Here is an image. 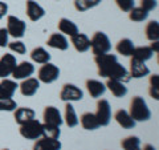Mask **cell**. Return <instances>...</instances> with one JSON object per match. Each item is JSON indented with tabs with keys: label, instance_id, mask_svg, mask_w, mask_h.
<instances>
[{
	"label": "cell",
	"instance_id": "cell-1",
	"mask_svg": "<svg viewBox=\"0 0 159 150\" xmlns=\"http://www.w3.org/2000/svg\"><path fill=\"white\" fill-rule=\"evenodd\" d=\"M94 63L98 68V74L107 80H118L122 82L130 81L131 77L127 69L118 63V59L113 53H105L94 57Z\"/></svg>",
	"mask_w": 159,
	"mask_h": 150
},
{
	"label": "cell",
	"instance_id": "cell-2",
	"mask_svg": "<svg viewBox=\"0 0 159 150\" xmlns=\"http://www.w3.org/2000/svg\"><path fill=\"white\" fill-rule=\"evenodd\" d=\"M129 114L135 122H145L151 118V112L150 108L147 106V102L145 98L141 96H134L130 102V110Z\"/></svg>",
	"mask_w": 159,
	"mask_h": 150
},
{
	"label": "cell",
	"instance_id": "cell-3",
	"mask_svg": "<svg viewBox=\"0 0 159 150\" xmlns=\"http://www.w3.org/2000/svg\"><path fill=\"white\" fill-rule=\"evenodd\" d=\"M90 48L94 53V56H99V54L109 53L111 49L110 39L107 37L106 33L103 32H96L90 39Z\"/></svg>",
	"mask_w": 159,
	"mask_h": 150
},
{
	"label": "cell",
	"instance_id": "cell-4",
	"mask_svg": "<svg viewBox=\"0 0 159 150\" xmlns=\"http://www.w3.org/2000/svg\"><path fill=\"white\" fill-rule=\"evenodd\" d=\"M20 136L25 139L36 141L40 137H43V124L33 118L24 125H20Z\"/></svg>",
	"mask_w": 159,
	"mask_h": 150
},
{
	"label": "cell",
	"instance_id": "cell-5",
	"mask_svg": "<svg viewBox=\"0 0 159 150\" xmlns=\"http://www.w3.org/2000/svg\"><path fill=\"white\" fill-rule=\"evenodd\" d=\"M58 77H60V69L57 65H54L52 63L43 64L37 73V80L44 84H52L56 80H58Z\"/></svg>",
	"mask_w": 159,
	"mask_h": 150
},
{
	"label": "cell",
	"instance_id": "cell-6",
	"mask_svg": "<svg viewBox=\"0 0 159 150\" xmlns=\"http://www.w3.org/2000/svg\"><path fill=\"white\" fill-rule=\"evenodd\" d=\"M7 31L8 35L15 39H21L27 31V24L24 20L9 15L7 17Z\"/></svg>",
	"mask_w": 159,
	"mask_h": 150
},
{
	"label": "cell",
	"instance_id": "cell-7",
	"mask_svg": "<svg viewBox=\"0 0 159 150\" xmlns=\"http://www.w3.org/2000/svg\"><path fill=\"white\" fill-rule=\"evenodd\" d=\"M99 122V126H107L111 121V108L107 100L101 98L97 101V112L94 113Z\"/></svg>",
	"mask_w": 159,
	"mask_h": 150
},
{
	"label": "cell",
	"instance_id": "cell-8",
	"mask_svg": "<svg viewBox=\"0 0 159 150\" xmlns=\"http://www.w3.org/2000/svg\"><path fill=\"white\" fill-rule=\"evenodd\" d=\"M60 98L65 102L81 101L84 98V92L74 84H65L60 92Z\"/></svg>",
	"mask_w": 159,
	"mask_h": 150
},
{
	"label": "cell",
	"instance_id": "cell-9",
	"mask_svg": "<svg viewBox=\"0 0 159 150\" xmlns=\"http://www.w3.org/2000/svg\"><path fill=\"white\" fill-rule=\"evenodd\" d=\"M16 65H17L16 56H13L11 53L3 54L2 59H0V77L7 78L8 76H11Z\"/></svg>",
	"mask_w": 159,
	"mask_h": 150
},
{
	"label": "cell",
	"instance_id": "cell-10",
	"mask_svg": "<svg viewBox=\"0 0 159 150\" xmlns=\"http://www.w3.org/2000/svg\"><path fill=\"white\" fill-rule=\"evenodd\" d=\"M44 124L53 125V126H61L64 124V118L61 116V112L56 106H47L43 113Z\"/></svg>",
	"mask_w": 159,
	"mask_h": 150
},
{
	"label": "cell",
	"instance_id": "cell-11",
	"mask_svg": "<svg viewBox=\"0 0 159 150\" xmlns=\"http://www.w3.org/2000/svg\"><path fill=\"white\" fill-rule=\"evenodd\" d=\"M34 73V65L29 61H21L20 64H17L15 67L13 72L11 76L15 80H25L28 77H31L32 74Z\"/></svg>",
	"mask_w": 159,
	"mask_h": 150
},
{
	"label": "cell",
	"instance_id": "cell-12",
	"mask_svg": "<svg viewBox=\"0 0 159 150\" xmlns=\"http://www.w3.org/2000/svg\"><path fill=\"white\" fill-rule=\"evenodd\" d=\"M25 12L31 21H39L40 19H43L45 16V9L40 6L39 3L34 2V0H27Z\"/></svg>",
	"mask_w": 159,
	"mask_h": 150
},
{
	"label": "cell",
	"instance_id": "cell-13",
	"mask_svg": "<svg viewBox=\"0 0 159 150\" xmlns=\"http://www.w3.org/2000/svg\"><path fill=\"white\" fill-rule=\"evenodd\" d=\"M39 88H40V81L34 77H28L25 80H23V82L19 85L20 92H21V94L25 97L34 96V94L37 93Z\"/></svg>",
	"mask_w": 159,
	"mask_h": 150
},
{
	"label": "cell",
	"instance_id": "cell-14",
	"mask_svg": "<svg viewBox=\"0 0 159 150\" xmlns=\"http://www.w3.org/2000/svg\"><path fill=\"white\" fill-rule=\"evenodd\" d=\"M131 78H143L150 74V69L147 68V65L142 61H138L135 59L130 60V71H129Z\"/></svg>",
	"mask_w": 159,
	"mask_h": 150
},
{
	"label": "cell",
	"instance_id": "cell-15",
	"mask_svg": "<svg viewBox=\"0 0 159 150\" xmlns=\"http://www.w3.org/2000/svg\"><path fill=\"white\" fill-rule=\"evenodd\" d=\"M61 148L62 145L60 142V139L40 137L39 139H36L32 150H61Z\"/></svg>",
	"mask_w": 159,
	"mask_h": 150
},
{
	"label": "cell",
	"instance_id": "cell-16",
	"mask_svg": "<svg viewBox=\"0 0 159 150\" xmlns=\"http://www.w3.org/2000/svg\"><path fill=\"white\" fill-rule=\"evenodd\" d=\"M47 45L58 51H66L69 48V41L62 33H52L47 40Z\"/></svg>",
	"mask_w": 159,
	"mask_h": 150
},
{
	"label": "cell",
	"instance_id": "cell-17",
	"mask_svg": "<svg viewBox=\"0 0 159 150\" xmlns=\"http://www.w3.org/2000/svg\"><path fill=\"white\" fill-rule=\"evenodd\" d=\"M72 39V44L74 49L80 53H84V52H88L90 49V39L88 37V35L85 33H76L74 36L70 37Z\"/></svg>",
	"mask_w": 159,
	"mask_h": 150
},
{
	"label": "cell",
	"instance_id": "cell-18",
	"mask_svg": "<svg viewBox=\"0 0 159 150\" xmlns=\"http://www.w3.org/2000/svg\"><path fill=\"white\" fill-rule=\"evenodd\" d=\"M13 117L17 125H24L36 117V113L32 108H16L13 110Z\"/></svg>",
	"mask_w": 159,
	"mask_h": 150
},
{
	"label": "cell",
	"instance_id": "cell-19",
	"mask_svg": "<svg viewBox=\"0 0 159 150\" xmlns=\"http://www.w3.org/2000/svg\"><path fill=\"white\" fill-rule=\"evenodd\" d=\"M106 89L111 92V94L117 98H122L127 94V87L125 82L118 81V80H107L106 81Z\"/></svg>",
	"mask_w": 159,
	"mask_h": 150
},
{
	"label": "cell",
	"instance_id": "cell-20",
	"mask_svg": "<svg viewBox=\"0 0 159 150\" xmlns=\"http://www.w3.org/2000/svg\"><path fill=\"white\" fill-rule=\"evenodd\" d=\"M86 89L93 98H99L106 92V85L98 80H86Z\"/></svg>",
	"mask_w": 159,
	"mask_h": 150
},
{
	"label": "cell",
	"instance_id": "cell-21",
	"mask_svg": "<svg viewBox=\"0 0 159 150\" xmlns=\"http://www.w3.org/2000/svg\"><path fill=\"white\" fill-rule=\"evenodd\" d=\"M114 120H116L117 124L119 126H122L123 129H133L137 124L131 118L130 114H129V112L125 110V109H119V110H117L116 114H114Z\"/></svg>",
	"mask_w": 159,
	"mask_h": 150
},
{
	"label": "cell",
	"instance_id": "cell-22",
	"mask_svg": "<svg viewBox=\"0 0 159 150\" xmlns=\"http://www.w3.org/2000/svg\"><path fill=\"white\" fill-rule=\"evenodd\" d=\"M19 85L15 80L4 78L0 82V98H12L15 92L17 91Z\"/></svg>",
	"mask_w": 159,
	"mask_h": 150
},
{
	"label": "cell",
	"instance_id": "cell-23",
	"mask_svg": "<svg viewBox=\"0 0 159 150\" xmlns=\"http://www.w3.org/2000/svg\"><path fill=\"white\" fill-rule=\"evenodd\" d=\"M57 27H58V31L61 32L64 36L72 37L76 33H78V27L76 26V23H73L72 20H69L66 17H61V19H60Z\"/></svg>",
	"mask_w": 159,
	"mask_h": 150
},
{
	"label": "cell",
	"instance_id": "cell-24",
	"mask_svg": "<svg viewBox=\"0 0 159 150\" xmlns=\"http://www.w3.org/2000/svg\"><path fill=\"white\" fill-rule=\"evenodd\" d=\"M80 122H81V126L85 129V130H96V129L101 128L96 114L92 113V112L84 113L81 116V118H80Z\"/></svg>",
	"mask_w": 159,
	"mask_h": 150
},
{
	"label": "cell",
	"instance_id": "cell-25",
	"mask_svg": "<svg viewBox=\"0 0 159 150\" xmlns=\"http://www.w3.org/2000/svg\"><path fill=\"white\" fill-rule=\"evenodd\" d=\"M64 122L66 124L68 128H76L80 124V120L77 117V113L74 110V106L70 102H66L65 105V114H64Z\"/></svg>",
	"mask_w": 159,
	"mask_h": 150
},
{
	"label": "cell",
	"instance_id": "cell-26",
	"mask_svg": "<svg viewBox=\"0 0 159 150\" xmlns=\"http://www.w3.org/2000/svg\"><path fill=\"white\" fill-rule=\"evenodd\" d=\"M134 48H135L134 43L127 37L119 40V41L117 43V47H116L117 52L119 54H122V56H125V57H131V54L134 52Z\"/></svg>",
	"mask_w": 159,
	"mask_h": 150
},
{
	"label": "cell",
	"instance_id": "cell-27",
	"mask_svg": "<svg viewBox=\"0 0 159 150\" xmlns=\"http://www.w3.org/2000/svg\"><path fill=\"white\" fill-rule=\"evenodd\" d=\"M31 59L33 63H37V64H41L43 65V64L51 61V53H49L45 48L37 47L31 52Z\"/></svg>",
	"mask_w": 159,
	"mask_h": 150
},
{
	"label": "cell",
	"instance_id": "cell-28",
	"mask_svg": "<svg viewBox=\"0 0 159 150\" xmlns=\"http://www.w3.org/2000/svg\"><path fill=\"white\" fill-rule=\"evenodd\" d=\"M152 54H154V52L151 51L150 47H135L133 54H131V59H135L138 61L146 63L147 60H150L152 57Z\"/></svg>",
	"mask_w": 159,
	"mask_h": 150
},
{
	"label": "cell",
	"instance_id": "cell-29",
	"mask_svg": "<svg viewBox=\"0 0 159 150\" xmlns=\"http://www.w3.org/2000/svg\"><path fill=\"white\" fill-rule=\"evenodd\" d=\"M123 150H141V139L137 136H129L121 141Z\"/></svg>",
	"mask_w": 159,
	"mask_h": 150
},
{
	"label": "cell",
	"instance_id": "cell-30",
	"mask_svg": "<svg viewBox=\"0 0 159 150\" xmlns=\"http://www.w3.org/2000/svg\"><path fill=\"white\" fill-rule=\"evenodd\" d=\"M102 0H74V8L80 12H85L101 4Z\"/></svg>",
	"mask_w": 159,
	"mask_h": 150
},
{
	"label": "cell",
	"instance_id": "cell-31",
	"mask_svg": "<svg viewBox=\"0 0 159 150\" xmlns=\"http://www.w3.org/2000/svg\"><path fill=\"white\" fill-rule=\"evenodd\" d=\"M145 33H146L147 40H150V41H157L159 39V24L157 20H152V21L147 23Z\"/></svg>",
	"mask_w": 159,
	"mask_h": 150
},
{
	"label": "cell",
	"instance_id": "cell-32",
	"mask_svg": "<svg viewBox=\"0 0 159 150\" xmlns=\"http://www.w3.org/2000/svg\"><path fill=\"white\" fill-rule=\"evenodd\" d=\"M148 17V12L142 9L141 7H133L130 11H129V19L131 21H135V23H141V21H145V20Z\"/></svg>",
	"mask_w": 159,
	"mask_h": 150
},
{
	"label": "cell",
	"instance_id": "cell-33",
	"mask_svg": "<svg viewBox=\"0 0 159 150\" xmlns=\"http://www.w3.org/2000/svg\"><path fill=\"white\" fill-rule=\"evenodd\" d=\"M60 134H61L60 126H53V125L43 124V137L58 139L60 138Z\"/></svg>",
	"mask_w": 159,
	"mask_h": 150
},
{
	"label": "cell",
	"instance_id": "cell-34",
	"mask_svg": "<svg viewBox=\"0 0 159 150\" xmlns=\"http://www.w3.org/2000/svg\"><path fill=\"white\" fill-rule=\"evenodd\" d=\"M17 104L13 98H0V112H13Z\"/></svg>",
	"mask_w": 159,
	"mask_h": 150
},
{
	"label": "cell",
	"instance_id": "cell-35",
	"mask_svg": "<svg viewBox=\"0 0 159 150\" xmlns=\"http://www.w3.org/2000/svg\"><path fill=\"white\" fill-rule=\"evenodd\" d=\"M7 47L11 49L12 52L17 53V54H25V53H27V47H25V44H24L23 41H20V40H15V41L8 43Z\"/></svg>",
	"mask_w": 159,
	"mask_h": 150
},
{
	"label": "cell",
	"instance_id": "cell-36",
	"mask_svg": "<svg viewBox=\"0 0 159 150\" xmlns=\"http://www.w3.org/2000/svg\"><path fill=\"white\" fill-rule=\"evenodd\" d=\"M116 3L123 12H129L133 7H135V0H116Z\"/></svg>",
	"mask_w": 159,
	"mask_h": 150
},
{
	"label": "cell",
	"instance_id": "cell-37",
	"mask_svg": "<svg viewBox=\"0 0 159 150\" xmlns=\"http://www.w3.org/2000/svg\"><path fill=\"white\" fill-rule=\"evenodd\" d=\"M158 7V2L157 0H141V8L147 11L150 13L151 11H154Z\"/></svg>",
	"mask_w": 159,
	"mask_h": 150
},
{
	"label": "cell",
	"instance_id": "cell-38",
	"mask_svg": "<svg viewBox=\"0 0 159 150\" xmlns=\"http://www.w3.org/2000/svg\"><path fill=\"white\" fill-rule=\"evenodd\" d=\"M8 37H9V35H8L7 28H0V47L2 48L8 45Z\"/></svg>",
	"mask_w": 159,
	"mask_h": 150
},
{
	"label": "cell",
	"instance_id": "cell-39",
	"mask_svg": "<svg viewBox=\"0 0 159 150\" xmlns=\"http://www.w3.org/2000/svg\"><path fill=\"white\" fill-rule=\"evenodd\" d=\"M7 13H8V6H7V3H4V2L0 0V19H3Z\"/></svg>",
	"mask_w": 159,
	"mask_h": 150
},
{
	"label": "cell",
	"instance_id": "cell-40",
	"mask_svg": "<svg viewBox=\"0 0 159 150\" xmlns=\"http://www.w3.org/2000/svg\"><path fill=\"white\" fill-rule=\"evenodd\" d=\"M150 87L159 88V74H152L150 77Z\"/></svg>",
	"mask_w": 159,
	"mask_h": 150
},
{
	"label": "cell",
	"instance_id": "cell-41",
	"mask_svg": "<svg viewBox=\"0 0 159 150\" xmlns=\"http://www.w3.org/2000/svg\"><path fill=\"white\" fill-rule=\"evenodd\" d=\"M150 96L155 100H159V88L157 87H150Z\"/></svg>",
	"mask_w": 159,
	"mask_h": 150
},
{
	"label": "cell",
	"instance_id": "cell-42",
	"mask_svg": "<svg viewBox=\"0 0 159 150\" xmlns=\"http://www.w3.org/2000/svg\"><path fill=\"white\" fill-rule=\"evenodd\" d=\"M150 48H151V51L154 53H158L159 52V43H158V40H157V41H151Z\"/></svg>",
	"mask_w": 159,
	"mask_h": 150
},
{
	"label": "cell",
	"instance_id": "cell-43",
	"mask_svg": "<svg viewBox=\"0 0 159 150\" xmlns=\"http://www.w3.org/2000/svg\"><path fill=\"white\" fill-rule=\"evenodd\" d=\"M141 150H157V149L154 148L152 145H150V143H146L143 148H141Z\"/></svg>",
	"mask_w": 159,
	"mask_h": 150
},
{
	"label": "cell",
	"instance_id": "cell-44",
	"mask_svg": "<svg viewBox=\"0 0 159 150\" xmlns=\"http://www.w3.org/2000/svg\"><path fill=\"white\" fill-rule=\"evenodd\" d=\"M3 150H9V149H3Z\"/></svg>",
	"mask_w": 159,
	"mask_h": 150
}]
</instances>
